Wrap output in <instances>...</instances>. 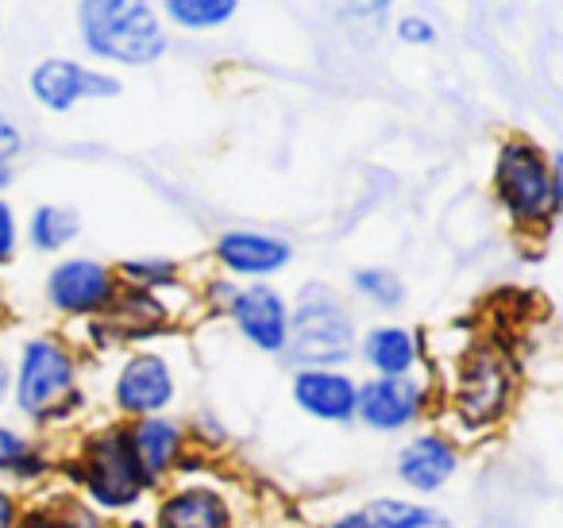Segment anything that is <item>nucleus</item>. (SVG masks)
Returning a JSON list of instances; mask_svg holds the SVG:
<instances>
[{"label":"nucleus","mask_w":563,"mask_h":528,"mask_svg":"<svg viewBox=\"0 0 563 528\" xmlns=\"http://www.w3.org/2000/svg\"><path fill=\"white\" fill-rule=\"evenodd\" d=\"M81 479L97 505L104 509H128L147 494L155 482L147 479V471L140 466L132 451V436L128 428H104L89 440L86 459H81Z\"/></svg>","instance_id":"nucleus-5"},{"label":"nucleus","mask_w":563,"mask_h":528,"mask_svg":"<svg viewBox=\"0 0 563 528\" xmlns=\"http://www.w3.org/2000/svg\"><path fill=\"white\" fill-rule=\"evenodd\" d=\"M367 513L375 517L378 528H455L452 517L421 497H375L367 502Z\"/></svg>","instance_id":"nucleus-19"},{"label":"nucleus","mask_w":563,"mask_h":528,"mask_svg":"<svg viewBox=\"0 0 563 528\" xmlns=\"http://www.w3.org/2000/svg\"><path fill=\"white\" fill-rule=\"evenodd\" d=\"M12 240H16V224H12L9 205H0V263L12 255Z\"/></svg>","instance_id":"nucleus-30"},{"label":"nucleus","mask_w":563,"mask_h":528,"mask_svg":"<svg viewBox=\"0 0 563 528\" xmlns=\"http://www.w3.org/2000/svg\"><path fill=\"white\" fill-rule=\"evenodd\" d=\"M0 471H20V474L40 471V463H35V451L27 448L20 436L4 432V428H0Z\"/></svg>","instance_id":"nucleus-25"},{"label":"nucleus","mask_w":563,"mask_h":528,"mask_svg":"<svg viewBox=\"0 0 563 528\" xmlns=\"http://www.w3.org/2000/svg\"><path fill=\"white\" fill-rule=\"evenodd\" d=\"M47 297L55 309L89 317V312H109L112 301L120 297L117 271H109L97 258H66L51 271Z\"/></svg>","instance_id":"nucleus-12"},{"label":"nucleus","mask_w":563,"mask_h":528,"mask_svg":"<svg viewBox=\"0 0 563 528\" xmlns=\"http://www.w3.org/2000/svg\"><path fill=\"white\" fill-rule=\"evenodd\" d=\"M20 528H70V525H63V520H51V517H27Z\"/></svg>","instance_id":"nucleus-32"},{"label":"nucleus","mask_w":563,"mask_h":528,"mask_svg":"<svg viewBox=\"0 0 563 528\" xmlns=\"http://www.w3.org/2000/svg\"><path fill=\"white\" fill-rule=\"evenodd\" d=\"M228 320H232L235 336L247 348L263 351V355H282L286 351V340H290V301L271 282H247V286L235 289L232 305H228Z\"/></svg>","instance_id":"nucleus-8"},{"label":"nucleus","mask_w":563,"mask_h":528,"mask_svg":"<svg viewBox=\"0 0 563 528\" xmlns=\"http://www.w3.org/2000/svg\"><path fill=\"white\" fill-rule=\"evenodd\" d=\"M212 263L220 274L240 286L247 282H271L294 263V243L286 235H274L266 228H224L212 240Z\"/></svg>","instance_id":"nucleus-7"},{"label":"nucleus","mask_w":563,"mask_h":528,"mask_svg":"<svg viewBox=\"0 0 563 528\" xmlns=\"http://www.w3.org/2000/svg\"><path fill=\"white\" fill-rule=\"evenodd\" d=\"M429 409H432V386L424 382V374H413V378H363L360 382V409H355V420L378 436L409 432Z\"/></svg>","instance_id":"nucleus-6"},{"label":"nucleus","mask_w":563,"mask_h":528,"mask_svg":"<svg viewBox=\"0 0 563 528\" xmlns=\"http://www.w3.org/2000/svg\"><path fill=\"white\" fill-rule=\"evenodd\" d=\"M235 505L217 482H186L155 509V528H235Z\"/></svg>","instance_id":"nucleus-16"},{"label":"nucleus","mask_w":563,"mask_h":528,"mask_svg":"<svg viewBox=\"0 0 563 528\" xmlns=\"http://www.w3.org/2000/svg\"><path fill=\"white\" fill-rule=\"evenodd\" d=\"M235 289H240V282H232V278H224V274H217V278H212L209 286H205V305H209L212 312H224V317H228V305H232Z\"/></svg>","instance_id":"nucleus-26"},{"label":"nucleus","mask_w":563,"mask_h":528,"mask_svg":"<svg viewBox=\"0 0 563 528\" xmlns=\"http://www.w3.org/2000/svg\"><path fill=\"white\" fill-rule=\"evenodd\" d=\"M12 520H16V509H12V497L0 490V528H12Z\"/></svg>","instance_id":"nucleus-31"},{"label":"nucleus","mask_w":563,"mask_h":528,"mask_svg":"<svg viewBox=\"0 0 563 528\" xmlns=\"http://www.w3.org/2000/svg\"><path fill=\"white\" fill-rule=\"evenodd\" d=\"M120 274L132 289H147V294L178 286V263H170V258H132L120 266Z\"/></svg>","instance_id":"nucleus-23"},{"label":"nucleus","mask_w":563,"mask_h":528,"mask_svg":"<svg viewBox=\"0 0 563 528\" xmlns=\"http://www.w3.org/2000/svg\"><path fill=\"white\" fill-rule=\"evenodd\" d=\"M158 12H163L178 32L205 35V32H220V28L232 24V20L240 16V4H235V0H166Z\"/></svg>","instance_id":"nucleus-20"},{"label":"nucleus","mask_w":563,"mask_h":528,"mask_svg":"<svg viewBox=\"0 0 563 528\" xmlns=\"http://www.w3.org/2000/svg\"><path fill=\"white\" fill-rule=\"evenodd\" d=\"M128 436H132V451L140 459V466L147 471L151 482H163L166 474H174L181 466V459L189 455V432L181 420L166 417H143L128 425Z\"/></svg>","instance_id":"nucleus-17"},{"label":"nucleus","mask_w":563,"mask_h":528,"mask_svg":"<svg viewBox=\"0 0 563 528\" xmlns=\"http://www.w3.org/2000/svg\"><path fill=\"white\" fill-rule=\"evenodd\" d=\"M109 320L117 324L120 336L140 340V336L158 332V328L170 320V312H166V305L158 301L155 294H147V289H128V294H120L117 301H112Z\"/></svg>","instance_id":"nucleus-18"},{"label":"nucleus","mask_w":563,"mask_h":528,"mask_svg":"<svg viewBox=\"0 0 563 528\" xmlns=\"http://www.w3.org/2000/svg\"><path fill=\"white\" fill-rule=\"evenodd\" d=\"M20 147H24V140H20L16 124L0 117V166L9 163V158H16V155H20Z\"/></svg>","instance_id":"nucleus-28"},{"label":"nucleus","mask_w":563,"mask_h":528,"mask_svg":"<svg viewBox=\"0 0 563 528\" xmlns=\"http://www.w3.org/2000/svg\"><path fill=\"white\" fill-rule=\"evenodd\" d=\"M112 397H117V409L132 420L143 417H158L174 405L178 397V378H174L170 363L155 351H140L132 355L117 374V386H112Z\"/></svg>","instance_id":"nucleus-10"},{"label":"nucleus","mask_w":563,"mask_h":528,"mask_svg":"<svg viewBox=\"0 0 563 528\" xmlns=\"http://www.w3.org/2000/svg\"><path fill=\"white\" fill-rule=\"evenodd\" d=\"M352 294L360 301H367L371 309H383V312H398L406 305V282L394 266H355L352 271Z\"/></svg>","instance_id":"nucleus-21"},{"label":"nucleus","mask_w":563,"mask_h":528,"mask_svg":"<svg viewBox=\"0 0 563 528\" xmlns=\"http://www.w3.org/2000/svg\"><path fill=\"white\" fill-rule=\"evenodd\" d=\"M81 220L74 209H55V205H43L32 217V240L40 251H58L78 235Z\"/></svg>","instance_id":"nucleus-22"},{"label":"nucleus","mask_w":563,"mask_h":528,"mask_svg":"<svg viewBox=\"0 0 563 528\" xmlns=\"http://www.w3.org/2000/svg\"><path fill=\"white\" fill-rule=\"evenodd\" d=\"M74 389V359L66 348L51 340H35L24 351L20 366V409L24 413H51Z\"/></svg>","instance_id":"nucleus-13"},{"label":"nucleus","mask_w":563,"mask_h":528,"mask_svg":"<svg viewBox=\"0 0 563 528\" xmlns=\"http://www.w3.org/2000/svg\"><path fill=\"white\" fill-rule=\"evenodd\" d=\"M478 528H514V520H506V517H486Z\"/></svg>","instance_id":"nucleus-33"},{"label":"nucleus","mask_w":563,"mask_h":528,"mask_svg":"<svg viewBox=\"0 0 563 528\" xmlns=\"http://www.w3.org/2000/svg\"><path fill=\"white\" fill-rule=\"evenodd\" d=\"M32 94L51 112H66L78 101H104V97H120V81L112 74L86 70V66L70 63V58H47L35 66L32 74Z\"/></svg>","instance_id":"nucleus-14"},{"label":"nucleus","mask_w":563,"mask_h":528,"mask_svg":"<svg viewBox=\"0 0 563 528\" xmlns=\"http://www.w3.org/2000/svg\"><path fill=\"white\" fill-rule=\"evenodd\" d=\"M324 528H378V525L367 513V505H363V509H344V513H336V517H329Z\"/></svg>","instance_id":"nucleus-27"},{"label":"nucleus","mask_w":563,"mask_h":528,"mask_svg":"<svg viewBox=\"0 0 563 528\" xmlns=\"http://www.w3.org/2000/svg\"><path fill=\"white\" fill-rule=\"evenodd\" d=\"M552 197H555V224H563V151H552Z\"/></svg>","instance_id":"nucleus-29"},{"label":"nucleus","mask_w":563,"mask_h":528,"mask_svg":"<svg viewBox=\"0 0 563 528\" xmlns=\"http://www.w3.org/2000/svg\"><path fill=\"white\" fill-rule=\"evenodd\" d=\"M355 355L371 371V378H413L424 366V340L421 332L394 320H378V324L363 328Z\"/></svg>","instance_id":"nucleus-15"},{"label":"nucleus","mask_w":563,"mask_h":528,"mask_svg":"<svg viewBox=\"0 0 563 528\" xmlns=\"http://www.w3.org/2000/svg\"><path fill=\"white\" fill-rule=\"evenodd\" d=\"M463 466V451L455 443L452 432H413L394 455V474L406 490H413V497H437L444 486H452L455 474Z\"/></svg>","instance_id":"nucleus-9"},{"label":"nucleus","mask_w":563,"mask_h":528,"mask_svg":"<svg viewBox=\"0 0 563 528\" xmlns=\"http://www.w3.org/2000/svg\"><path fill=\"white\" fill-rule=\"evenodd\" d=\"M517 402V366L494 343H478L455 366L452 382V417L467 432H486V428L501 425Z\"/></svg>","instance_id":"nucleus-4"},{"label":"nucleus","mask_w":563,"mask_h":528,"mask_svg":"<svg viewBox=\"0 0 563 528\" xmlns=\"http://www.w3.org/2000/svg\"><path fill=\"white\" fill-rule=\"evenodd\" d=\"M360 348V324H355L352 305L329 282H309L290 301V340L282 355L290 359L298 371L306 366H329L340 371L352 363Z\"/></svg>","instance_id":"nucleus-2"},{"label":"nucleus","mask_w":563,"mask_h":528,"mask_svg":"<svg viewBox=\"0 0 563 528\" xmlns=\"http://www.w3.org/2000/svg\"><path fill=\"white\" fill-rule=\"evenodd\" d=\"M290 402L317 425H352L360 409V378L347 371H329V366H306L294 371Z\"/></svg>","instance_id":"nucleus-11"},{"label":"nucleus","mask_w":563,"mask_h":528,"mask_svg":"<svg viewBox=\"0 0 563 528\" xmlns=\"http://www.w3.org/2000/svg\"><path fill=\"white\" fill-rule=\"evenodd\" d=\"M81 43L120 66H155L170 47L163 12L147 0H89L78 9Z\"/></svg>","instance_id":"nucleus-3"},{"label":"nucleus","mask_w":563,"mask_h":528,"mask_svg":"<svg viewBox=\"0 0 563 528\" xmlns=\"http://www.w3.org/2000/svg\"><path fill=\"white\" fill-rule=\"evenodd\" d=\"M0 397H4V366H0Z\"/></svg>","instance_id":"nucleus-34"},{"label":"nucleus","mask_w":563,"mask_h":528,"mask_svg":"<svg viewBox=\"0 0 563 528\" xmlns=\"http://www.w3.org/2000/svg\"><path fill=\"white\" fill-rule=\"evenodd\" d=\"M490 197L517 235H544L555 224L552 155L532 135H506L494 151Z\"/></svg>","instance_id":"nucleus-1"},{"label":"nucleus","mask_w":563,"mask_h":528,"mask_svg":"<svg viewBox=\"0 0 563 528\" xmlns=\"http://www.w3.org/2000/svg\"><path fill=\"white\" fill-rule=\"evenodd\" d=\"M394 35H398V43H406V47H432V43L440 40V28L432 24L429 16H421V12H401V16L394 20Z\"/></svg>","instance_id":"nucleus-24"}]
</instances>
